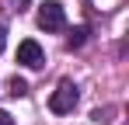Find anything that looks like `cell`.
I'll return each mask as SVG.
<instances>
[{
  "instance_id": "1",
  "label": "cell",
  "mask_w": 129,
  "mask_h": 125,
  "mask_svg": "<svg viewBox=\"0 0 129 125\" xmlns=\"http://www.w3.org/2000/svg\"><path fill=\"white\" fill-rule=\"evenodd\" d=\"M73 108H77V83L63 80L52 90V97H49V111H52V115H70Z\"/></svg>"
},
{
  "instance_id": "2",
  "label": "cell",
  "mask_w": 129,
  "mask_h": 125,
  "mask_svg": "<svg viewBox=\"0 0 129 125\" xmlns=\"http://www.w3.org/2000/svg\"><path fill=\"white\" fill-rule=\"evenodd\" d=\"M39 28H42V31H63V28H66L63 4H56V0L42 4V7H39Z\"/></svg>"
},
{
  "instance_id": "3",
  "label": "cell",
  "mask_w": 129,
  "mask_h": 125,
  "mask_svg": "<svg viewBox=\"0 0 129 125\" xmlns=\"http://www.w3.org/2000/svg\"><path fill=\"white\" fill-rule=\"evenodd\" d=\"M18 62H21V66H28V70L45 66V52H42V45H39L35 38H24L21 45H18Z\"/></svg>"
},
{
  "instance_id": "4",
  "label": "cell",
  "mask_w": 129,
  "mask_h": 125,
  "mask_svg": "<svg viewBox=\"0 0 129 125\" xmlns=\"http://www.w3.org/2000/svg\"><path fill=\"white\" fill-rule=\"evenodd\" d=\"M7 94H11V97H24V94H28V83H24L21 77H11V83H7Z\"/></svg>"
},
{
  "instance_id": "5",
  "label": "cell",
  "mask_w": 129,
  "mask_h": 125,
  "mask_svg": "<svg viewBox=\"0 0 129 125\" xmlns=\"http://www.w3.org/2000/svg\"><path fill=\"white\" fill-rule=\"evenodd\" d=\"M87 35H91L87 28H77V31H73V35L66 38V45H70V49H80V45H84V42H87Z\"/></svg>"
},
{
  "instance_id": "6",
  "label": "cell",
  "mask_w": 129,
  "mask_h": 125,
  "mask_svg": "<svg viewBox=\"0 0 129 125\" xmlns=\"http://www.w3.org/2000/svg\"><path fill=\"white\" fill-rule=\"evenodd\" d=\"M0 125H14V118H11L7 111H0Z\"/></svg>"
},
{
  "instance_id": "7",
  "label": "cell",
  "mask_w": 129,
  "mask_h": 125,
  "mask_svg": "<svg viewBox=\"0 0 129 125\" xmlns=\"http://www.w3.org/2000/svg\"><path fill=\"white\" fill-rule=\"evenodd\" d=\"M24 4H28V0H14V11H24Z\"/></svg>"
},
{
  "instance_id": "8",
  "label": "cell",
  "mask_w": 129,
  "mask_h": 125,
  "mask_svg": "<svg viewBox=\"0 0 129 125\" xmlns=\"http://www.w3.org/2000/svg\"><path fill=\"white\" fill-rule=\"evenodd\" d=\"M0 52H4V24H0Z\"/></svg>"
}]
</instances>
